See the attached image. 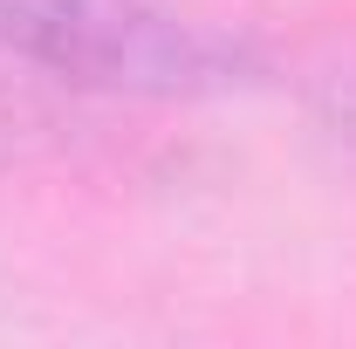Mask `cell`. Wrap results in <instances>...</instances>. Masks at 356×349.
<instances>
[{
  "instance_id": "1",
  "label": "cell",
  "mask_w": 356,
  "mask_h": 349,
  "mask_svg": "<svg viewBox=\"0 0 356 349\" xmlns=\"http://www.w3.org/2000/svg\"><path fill=\"white\" fill-rule=\"evenodd\" d=\"M0 48L117 96H226L261 76L240 35L165 0H0Z\"/></svg>"
},
{
  "instance_id": "2",
  "label": "cell",
  "mask_w": 356,
  "mask_h": 349,
  "mask_svg": "<svg viewBox=\"0 0 356 349\" xmlns=\"http://www.w3.org/2000/svg\"><path fill=\"white\" fill-rule=\"evenodd\" d=\"M336 117H343V131H350V137H356V83H350V89H343V103H336Z\"/></svg>"
}]
</instances>
